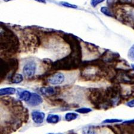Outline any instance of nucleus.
I'll use <instances>...</instances> for the list:
<instances>
[{
    "mask_svg": "<svg viewBox=\"0 0 134 134\" xmlns=\"http://www.w3.org/2000/svg\"><path fill=\"white\" fill-rule=\"evenodd\" d=\"M32 94V93L29 92V91L25 90V91H21L20 93L19 98L21 101H25V102H28L31 98Z\"/></svg>",
    "mask_w": 134,
    "mask_h": 134,
    "instance_id": "obj_8",
    "label": "nucleus"
},
{
    "mask_svg": "<svg viewBox=\"0 0 134 134\" xmlns=\"http://www.w3.org/2000/svg\"><path fill=\"white\" fill-rule=\"evenodd\" d=\"M32 119L36 124H41L44 121L45 114L42 111L35 110L31 113Z\"/></svg>",
    "mask_w": 134,
    "mask_h": 134,
    "instance_id": "obj_3",
    "label": "nucleus"
},
{
    "mask_svg": "<svg viewBox=\"0 0 134 134\" xmlns=\"http://www.w3.org/2000/svg\"><path fill=\"white\" fill-rule=\"evenodd\" d=\"M82 134H97L96 131L92 127H84L82 129Z\"/></svg>",
    "mask_w": 134,
    "mask_h": 134,
    "instance_id": "obj_12",
    "label": "nucleus"
},
{
    "mask_svg": "<svg viewBox=\"0 0 134 134\" xmlns=\"http://www.w3.org/2000/svg\"><path fill=\"white\" fill-rule=\"evenodd\" d=\"M92 111V110L90 109V108H86V107H83V108H80V109H77L76 110V111L77 113H81V114H87L90 113Z\"/></svg>",
    "mask_w": 134,
    "mask_h": 134,
    "instance_id": "obj_13",
    "label": "nucleus"
},
{
    "mask_svg": "<svg viewBox=\"0 0 134 134\" xmlns=\"http://www.w3.org/2000/svg\"><path fill=\"white\" fill-rule=\"evenodd\" d=\"M122 122V120L118 119H105L103 122L104 124H116V123H120Z\"/></svg>",
    "mask_w": 134,
    "mask_h": 134,
    "instance_id": "obj_14",
    "label": "nucleus"
},
{
    "mask_svg": "<svg viewBox=\"0 0 134 134\" xmlns=\"http://www.w3.org/2000/svg\"><path fill=\"white\" fill-rule=\"evenodd\" d=\"M127 55H128L129 59L132 61H134V44L132 45V47L129 49Z\"/></svg>",
    "mask_w": 134,
    "mask_h": 134,
    "instance_id": "obj_16",
    "label": "nucleus"
},
{
    "mask_svg": "<svg viewBox=\"0 0 134 134\" xmlns=\"http://www.w3.org/2000/svg\"><path fill=\"white\" fill-rule=\"evenodd\" d=\"M131 67H132V68L133 69V70H134V64H131Z\"/></svg>",
    "mask_w": 134,
    "mask_h": 134,
    "instance_id": "obj_22",
    "label": "nucleus"
},
{
    "mask_svg": "<svg viewBox=\"0 0 134 134\" xmlns=\"http://www.w3.org/2000/svg\"><path fill=\"white\" fill-rule=\"evenodd\" d=\"M4 1H5V2H8V1H11V0H3Z\"/></svg>",
    "mask_w": 134,
    "mask_h": 134,
    "instance_id": "obj_23",
    "label": "nucleus"
},
{
    "mask_svg": "<svg viewBox=\"0 0 134 134\" xmlns=\"http://www.w3.org/2000/svg\"><path fill=\"white\" fill-rule=\"evenodd\" d=\"M43 102V99L41 96L36 94V93H32V97L30 100L28 101V105L31 107H36L40 105Z\"/></svg>",
    "mask_w": 134,
    "mask_h": 134,
    "instance_id": "obj_4",
    "label": "nucleus"
},
{
    "mask_svg": "<svg viewBox=\"0 0 134 134\" xmlns=\"http://www.w3.org/2000/svg\"><path fill=\"white\" fill-rule=\"evenodd\" d=\"M126 105L129 107H134V99L128 101L126 103Z\"/></svg>",
    "mask_w": 134,
    "mask_h": 134,
    "instance_id": "obj_18",
    "label": "nucleus"
},
{
    "mask_svg": "<svg viewBox=\"0 0 134 134\" xmlns=\"http://www.w3.org/2000/svg\"><path fill=\"white\" fill-rule=\"evenodd\" d=\"M77 117H78V114L73 113V112H69L65 114L64 119L68 122H71V121L76 119Z\"/></svg>",
    "mask_w": 134,
    "mask_h": 134,
    "instance_id": "obj_9",
    "label": "nucleus"
},
{
    "mask_svg": "<svg viewBox=\"0 0 134 134\" xmlns=\"http://www.w3.org/2000/svg\"><path fill=\"white\" fill-rule=\"evenodd\" d=\"M35 1L39 2V3H46V0H35Z\"/></svg>",
    "mask_w": 134,
    "mask_h": 134,
    "instance_id": "obj_21",
    "label": "nucleus"
},
{
    "mask_svg": "<svg viewBox=\"0 0 134 134\" xmlns=\"http://www.w3.org/2000/svg\"><path fill=\"white\" fill-rule=\"evenodd\" d=\"M101 12L109 17H113V13L109 8L107 7H102L101 8Z\"/></svg>",
    "mask_w": 134,
    "mask_h": 134,
    "instance_id": "obj_11",
    "label": "nucleus"
},
{
    "mask_svg": "<svg viewBox=\"0 0 134 134\" xmlns=\"http://www.w3.org/2000/svg\"><path fill=\"white\" fill-rule=\"evenodd\" d=\"M48 134H63V133H48Z\"/></svg>",
    "mask_w": 134,
    "mask_h": 134,
    "instance_id": "obj_24",
    "label": "nucleus"
},
{
    "mask_svg": "<svg viewBox=\"0 0 134 134\" xmlns=\"http://www.w3.org/2000/svg\"><path fill=\"white\" fill-rule=\"evenodd\" d=\"M105 0H91V4L92 7H96L99 4L103 3V2Z\"/></svg>",
    "mask_w": 134,
    "mask_h": 134,
    "instance_id": "obj_17",
    "label": "nucleus"
},
{
    "mask_svg": "<svg viewBox=\"0 0 134 134\" xmlns=\"http://www.w3.org/2000/svg\"><path fill=\"white\" fill-rule=\"evenodd\" d=\"M114 1H115V0H107V3L108 4H110V5H111V4L114 3Z\"/></svg>",
    "mask_w": 134,
    "mask_h": 134,
    "instance_id": "obj_20",
    "label": "nucleus"
},
{
    "mask_svg": "<svg viewBox=\"0 0 134 134\" xmlns=\"http://www.w3.org/2000/svg\"><path fill=\"white\" fill-rule=\"evenodd\" d=\"M23 81V77L22 75L17 74L15 75L12 78V83H21Z\"/></svg>",
    "mask_w": 134,
    "mask_h": 134,
    "instance_id": "obj_10",
    "label": "nucleus"
},
{
    "mask_svg": "<svg viewBox=\"0 0 134 134\" xmlns=\"http://www.w3.org/2000/svg\"><path fill=\"white\" fill-rule=\"evenodd\" d=\"M66 77L62 72H57L49 77L48 82L52 85H60L65 81Z\"/></svg>",
    "mask_w": 134,
    "mask_h": 134,
    "instance_id": "obj_2",
    "label": "nucleus"
},
{
    "mask_svg": "<svg viewBox=\"0 0 134 134\" xmlns=\"http://www.w3.org/2000/svg\"><path fill=\"white\" fill-rule=\"evenodd\" d=\"M61 118L58 114H49L47 118V123L50 124H56L60 122Z\"/></svg>",
    "mask_w": 134,
    "mask_h": 134,
    "instance_id": "obj_6",
    "label": "nucleus"
},
{
    "mask_svg": "<svg viewBox=\"0 0 134 134\" xmlns=\"http://www.w3.org/2000/svg\"><path fill=\"white\" fill-rule=\"evenodd\" d=\"M37 69V66L35 62L30 61L26 63L23 67V74L27 78H31L35 75Z\"/></svg>",
    "mask_w": 134,
    "mask_h": 134,
    "instance_id": "obj_1",
    "label": "nucleus"
},
{
    "mask_svg": "<svg viewBox=\"0 0 134 134\" xmlns=\"http://www.w3.org/2000/svg\"><path fill=\"white\" fill-rule=\"evenodd\" d=\"M16 90L13 87H7L1 88L0 90V96H11L13 95L16 93Z\"/></svg>",
    "mask_w": 134,
    "mask_h": 134,
    "instance_id": "obj_7",
    "label": "nucleus"
},
{
    "mask_svg": "<svg viewBox=\"0 0 134 134\" xmlns=\"http://www.w3.org/2000/svg\"><path fill=\"white\" fill-rule=\"evenodd\" d=\"M120 3H124V4H126V3H131L132 0H119Z\"/></svg>",
    "mask_w": 134,
    "mask_h": 134,
    "instance_id": "obj_19",
    "label": "nucleus"
},
{
    "mask_svg": "<svg viewBox=\"0 0 134 134\" xmlns=\"http://www.w3.org/2000/svg\"><path fill=\"white\" fill-rule=\"evenodd\" d=\"M60 4L62 6H64L65 7H68V8H77V6L76 5H75V4H72L69 3H68V2H65V1H61L60 3Z\"/></svg>",
    "mask_w": 134,
    "mask_h": 134,
    "instance_id": "obj_15",
    "label": "nucleus"
},
{
    "mask_svg": "<svg viewBox=\"0 0 134 134\" xmlns=\"http://www.w3.org/2000/svg\"><path fill=\"white\" fill-rule=\"evenodd\" d=\"M40 91L42 94L46 96H51L55 94L56 90L55 88L52 86H47V87H42L40 89Z\"/></svg>",
    "mask_w": 134,
    "mask_h": 134,
    "instance_id": "obj_5",
    "label": "nucleus"
}]
</instances>
